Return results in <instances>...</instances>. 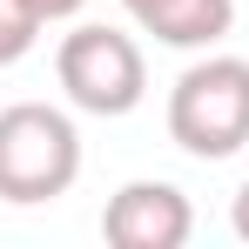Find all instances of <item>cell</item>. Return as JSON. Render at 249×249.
I'll return each instance as SVG.
<instances>
[{
	"mask_svg": "<svg viewBox=\"0 0 249 249\" xmlns=\"http://www.w3.org/2000/svg\"><path fill=\"white\" fill-rule=\"evenodd\" d=\"M168 142L196 162H229L249 142V61L202 54L168 88Z\"/></svg>",
	"mask_w": 249,
	"mask_h": 249,
	"instance_id": "1",
	"label": "cell"
},
{
	"mask_svg": "<svg viewBox=\"0 0 249 249\" xmlns=\"http://www.w3.org/2000/svg\"><path fill=\"white\" fill-rule=\"evenodd\" d=\"M81 175V128L47 101L0 108V202H61Z\"/></svg>",
	"mask_w": 249,
	"mask_h": 249,
	"instance_id": "2",
	"label": "cell"
},
{
	"mask_svg": "<svg viewBox=\"0 0 249 249\" xmlns=\"http://www.w3.org/2000/svg\"><path fill=\"white\" fill-rule=\"evenodd\" d=\"M54 74H61V94L81 115H101V122L135 115L142 94H148V61H142L135 34H122V27H74V34H61Z\"/></svg>",
	"mask_w": 249,
	"mask_h": 249,
	"instance_id": "3",
	"label": "cell"
},
{
	"mask_svg": "<svg viewBox=\"0 0 249 249\" xmlns=\"http://www.w3.org/2000/svg\"><path fill=\"white\" fill-rule=\"evenodd\" d=\"M196 229V209L175 182H122L101 209L108 249H182Z\"/></svg>",
	"mask_w": 249,
	"mask_h": 249,
	"instance_id": "4",
	"label": "cell"
},
{
	"mask_svg": "<svg viewBox=\"0 0 249 249\" xmlns=\"http://www.w3.org/2000/svg\"><path fill=\"white\" fill-rule=\"evenodd\" d=\"M122 7L162 47H215L236 27V0H122Z\"/></svg>",
	"mask_w": 249,
	"mask_h": 249,
	"instance_id": "5",
	"label": "cell"
},
{
	"mask_svg": "<svg viewBox=\"0 0 249 249\" xmlns=\"http://www.w3.org/2000/svg\"><path fill=\"white\" fill-rule=\"evenodd\" d=\"M41 14L27 7V0H0V68H14V61H27L34 41H41Z\"/></svg>",
	"mask_w": 249,
	"mask_h": 249,
	"instance_id": "6",
	"label": "cell"
},
{
	"mask_svg": "<svg viewBox=\"0 0 249 249\" xmlns=\"http://www.w3.org/2000/svg\"><path fill=\"white\" fill-rule=\"evenodd\" d=\"M27 7H34L41 20H74V14H81L88 0H27Z\"/></svg>",
	"mask_w": 249,
	"mask_h": 249,
	"instance_id": "7",
	"label": "cell"
},
{
	"mask_svg": "<svg viewBox=\"0 0 249 249\" xmlns=\"http://www.w3.org/2000/svg\"><path fill=\"white\" fill-rule=\"evenodd\" d=\"M229 222H236V236L249 243V182L236 189V202H229Z\"/></svg>",
	"mask_w": 249,
	"mask_h": 249,
	"instance_id": "8",
	"label": "cell"
}]
</instances>
